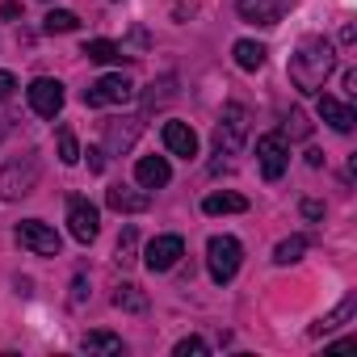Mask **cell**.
<instances>
[{
	"mask_svg": "<svg viewBox=\"0 0 357 357\" xmlns=\"http://www.w3.org/2000/svg\"><path fill=\"white\" fill-rule=\"evenodd\" d=\"M286 122H290V135H298V139H303V135H307V130H311V126H307V118H303V114H298V109H294V114H290V118H286Z\"/></svg>",
	"mask_w": 357,
	"mask_h": 357,
	"instance_id": "f1b7e54d",
	"label": "cell"
},
{
	"mask_svg": "<svg viewBox=\"0 0 357 357\" xmlns=\"http://www.w3.org/2000/svg\"><path fill=\"white\" fill-rule=\"evenodd\" d=\"M89 168H93V172L105 168V151H101V147H89Z\"/></svg>",
	"mask_w": 357,
	"mask_h": 357,
	"instance_id": "4dcf8cb0",
	"label": "cell"
},
{
	"mask_svg": "<svg viewBox=\"0 0 357 357\" xmlns=\"http://www.w3.org/2000/svg\"><path fill=\"white\" fill-rule=\"evenodd\" d=\"M80 303H84V278L72 282V307H80Z\"/></svg>",
	"mask_w": 357,
	"mask_h": 357,
	"instance_id": "1f68e13d",
	"label": "cell"
},
{
	"mask_svg": "<svg viewBox=\"0 0 357 357\" xmlns=\"http://www.w3.org/2000/svg\"><path fill=\"white\" fill-rule=\"evenodd\" d=\"M353 311H357V294H344V298H340V303L324 315V319H315L311 336H328V332H336L340 324H349V319H353Z\"/></svg>",
	"mask_w": 357,
	"mask_h": 357,
	"instance_id": "2e32d148",
	"label": "cell"
},
{
	"mask_svg": "<svg viewBox=\"0 0 357 357\" xmlns=\"http://www.w3.org/2000/svg\"><path fill=\"white\" fill-rule=\"evenodd\" d=\"M164 147L172 155H181V160H194L198 155V135L190 122H164Z\"/></svg>",
	"mask_w": 357,
	"mask_h": 357,
	"instance_id": "5bb4252c",
	"label": "cell"
},
{
	"mask_svg": "<svg viewBox=\"0 0 357 357\" xmlns=\"http://www.w3.org/2000/svg\"><path fill=\"white\" fill-rule=\"evenodd\" d=\"M135 244H139V231L135 227H122V236H118V265H130L135 261Z\"/></svg>",
	"mask_w": 357,
	"mask_h": 357,
	"instance_id": "d4e9b609",
	"label": "cell"
},
{
	"mask_svg": "<svg viewBox=\"0 0 357 357\" xmlns=\"http://www.w3.org/2000/svg\"><path fill=\"white\" fill-rule=\"evenodd\" d=\"M114 307H118V311H130V315H143V311H147V294H143L135 282H122V286L114 290Z\"/></svg>",
	"mask_w": 357,
	"mask_h": 357,
	"instance_id": "44dd1931",
	"label": "cell"
},
{
	"mask_svg": "<svg viewBox=\"0 0 357 357\" xmlns=\"http://www.w3.org/2000/svg\"><path fill=\"white\" fill-rule=\"evenodd\" d=\"M80 55H89L93 63H122V59H130L118 43H109V38H93V43H84V51Z\"/></svg>",
	"mask_w": 357,
	"mask_h": 357,
	"instance_id": "d6986e66",
	"label": "cell"
},
{
	"mask_svg": "<svg viewBox=\"0 0 357 357\" xmlns=\"http://www.w3.org/2000/svg\"><path fill=\"white\" fill-rule=\"evenodd\" d=\"M105 206L118 211V215H143L151 206V190H143V185H109Z\"/></svg>",
	"mask_w": 357,
	"mask_h": 357,
	"instance_id": "7c38bea8",
	"label": "cell"
},
{
	"mask_svg": "<svg viewBox=\"0 0 357 357\" xmlns=\"http://www.w3.org/2000/svg\"><path fill=\"white\" fill-rule=\"evenodd\" d=\"M202 211H206V215H244V211H248V198H244V194H211V198L202 202Z\"/></svg>",
	"mask_w": 357,
	"mask_h": 357,
	"instance_id": "ffe728a7",
	"label": "cell"
},
{
	"mask_svg": "<svg viewBox=\"0 0 357 357\" xmlns=\"http://www.w3.org/2000/svg\"><path fill=\"white\" fill-rule=\"evenodd\" d=\"M332 68H336V47L324 34H307L294 47V55H290V84L311 97V93L324 89V80L332 76Z\"/></svg>",
	"mask_w": 357,
	"mask_h": 357,
	"instance_id": "6da1fadb",
	"label": "cell"
},
{
	"mask_svg": "<svg viewBox=\"0 0 357 357\" xmlns=\"http://www.w3.org/2000/svg\"><path fill=\"white\" fill-rule=\"evenodd\" d=\"M319 118H324L332 130H340V135H349L353 122H357L353 105H344V101H336V97H319Z\"/></svg>",
	"mask_w": 357,
	"mask_h": 357,
	"instance_id": "9a60e30c",
	"label": "cell"
},
{
	"mask_svg": "<svg viewBox=\"0 0 357 357\" xmlns=\"http://www.w3.org/2000/svg\"><path fill=\"white\" fill-rule=\"evenodd\" d=\"M240 17L252 22V26H278L290 9H294V0H240Z\"/></svg>",
	"mask_w": 357,
	"mask_h": 357,
	"instance_id": "8fae6325",
	"label": "cell"
},
{
	"mask_svg": "<svg viewBox=\"0 0 357 357\" xmlns=\"http://www.w3.org/2000/svg\"><path fill=\"white\" fill-rule=\"evenodd\" d=\"M231 55H236V68H244V72H261L265 59H269L265 43H252V38H240V43L231 47Z\"/></svg>",
	"mask_w": 357,
	"mask_h": 357,
	"instance_id": "e0dca14e",
	"label": "cell"
},
{
	"mask_svg": "<svg viewBox=\"0 0 357 357\" xmlns=\"http://www.w3.org/2000/svg\"><path fill=\"white\" fill-rule=\"evenodd\" d=\"M181 257H185V240L181 236H155L147 244V252H143V265L151 273H168V269H176Z\"/></svg>",
	"mask_w": 357,
	"mask_h": 357,
	"instance_id": "ba28073f",
	"label": "cell"
},
{
	"mask_svg": "<svg viewBox=\"0 0 357 357\" xmlns=\"http://www.w3.org/2000/svg\"><path fill=\"white\" fill-rule=\"evenodd\" d=\"M240 261H244V244L236 236H211L206 240V269H211L215 286H227L240 273Z\"/></svg>",
	"mask_w": 357,
	"mask_h": 357,
	"instance_id": "3957f363",
	"label": "cell"
},
{
	"mask_svg": "<svg viewBox=\"0 0 357 357\" xmlns=\"http://www.w3.org/2000/svg\"><path fill=\"white\" fill-rule=\"evenodd\" d=\"M59 160H63V164H76V160H80V143H76L72 130H59Z\"/></svg>",
	"mask_w": 357,
	"mask_h": 357,
	"instance_id": "4316f807",
	"label": "cell"
},
{
	"mask_svg": "<svg viewBox=\"0 0 357 357\" xmlns=\"http://www.w3.org/2000/svg\"><path fill=\"white\" fill-rule=\"evenodd\" d=\"M244 139H248V109H244L240 101H231V105L223 109L219 126H215V151H219V155H236V151L244 147Z\"/></svg>",
	"mask_w": 357,
	"mask_h": 357,
	"instance_id": "277c9868",
	"label": "cell"
},
{
	"mask_svg": "<svg viewBox=\"0 0 357 357\" xmlns=\"http://www.w3.org/2000/svg\"><path fill=\"white\" fill-rule=\"evenodd\" d=\"M168 181H172V168H168L164 155H143V160L135 164V185H143V190H164Z\"/></svg>",
	"mask_w": 357,
	"mask_h": 357,
	"instance_id": "4fadbf2b",
	"label": "cell"
},
{
	"mask_svg": "<svg viewBox=\"0 0 357 357\" xmlns=\"http://www.w3.org/2000/svg\"><path fill=\"white\" fill-rule=\"evenodd\" d=\"M17 244L30 248L34 257H59V236H55V227H47L43 219L17 223Z\"/></svg>",
	"mask_w": 357,
	"mask_h": 357,
	"instance_id": "9c48e42d",
	"label": "cell"
},
{
	"mask_svg": "<svg viewBox=\"0 0 357 357\" xmlns=\"http://www.w3.org/2000/svg\"><path fill=\"white\" fill-rule=\"evenodd\" d=\"M26 97H30V109H34L38 118H55V114L63 109V84L51 80V76H38V80L26 89Z\"/></svg>",
	"mask_w": 357,
	"mask_h": 357,
	"instance_id": "30bf717a",
	"label": "cell"
},
{
	"mask_svg": "<svg viewBox=\"0 0 357 357\" xmlns=\"http://www.w3.org/2000/svg\"><path fill=\"white\" fill-rule=\"evenodd\" d=\"M303 215H307V219H319V215H324V202H303Z\"/></svg>",
	"mask_w": 357,
	"mask_h": 357,
	"instance_id": "d6a6232c",
	"label": "cell"
},
{
	"mask_svg": "<svg viewBox=\"0 0 357 357\" xmlns=\"http://www.w3.org/2000/svg\"><path fill=\"white\" fill-rule=\"evenodd\" d=\"M257 160H261V172H265V181H278V176L290 168V143L282 130H269L257 139Z\"/></svg>",
	"mask_w": 357,
	"mask_h": 357,
	"instance_id": "8992f818",
	"label": "cell"
},
{
	"mask_svg": "<svg viewBox=\"0 0 357 357\" xmlns=\"http://www.w3.org/2000/svg\"><path fill=\"white\" fill-rule=\"evenodd\" d=\"M130 97H135V80L122 76V72H109V76H101V80H93L84 89V105H93V109H101V105H126Z\"/></svg>",
	"mask_w": 357,
	"mask_h": 357,
	"instance_id": "5b68a950",
	"label": "cell"
},
{
	"mask_svg": "<svg viewBox=\"0 0 357 357\" xmlns=\"http://www.w3.org/2000/svg\"><path fill=\"white\" fill-rule=\"evenodd\" d=\"M303 252H307V236H290L273 248V265H294V261H303Z\"/></svg>",
	"mask_w": 357,
	"mask_h": 357,
	"instance_id": "cb8c5ba5",
	"label": "cell"
},
{
	"mask_svg": "<svg viewBox=\"0 0 357 357\" xmlns=\"http://www.w3.org/2000/svg\"><path fill=\"white\" fill-rule=\"evenodd\" d=\"M176 357H206L211 353V344L202 340V336H185V340H176V349H172Z\"/></svg>",
	"mask_w": 357,
	"mask_h": 357,
	"instance_id": "484cf974",
	"label": "cell"
},
{
	"mask_svg": "<svg viewBox=\"0 0 357 357\" xmlns=\"http://www.w3.org/2000/svg\"><path fill=\"white\" fill-rule=\"evenodd\" d=\"M43 30H47V34H72V30H80V17H76L72 9H51V13L43 17Z\"/></svg>",
	"mask_w": 357,
	"mask_h": 357,
	"instance_id": "603a6c76",
	"label": "cell"
},
{
	"mask_svg": "<svg viewBox=\"0 0 357 357\" xmlns=\"http://www.w3.org/2000/svg\"><path fill=\"white\" fill-rule=\"evenodd\" d=\"M38 176H43V160H38V151H26V155L5 160V168H0V198H5V202H17V198L34 194Z\"/></svg>",
	"mask_w": 357,
	"mask_h": 357,
	"instance_id": "7a4b0ae2",
	"label": "cell"
},
{
	"mask_svg": "<svg viewBox=\"0 0 357 357\" xmlns=\"http://www.w3.org/2000/svg\"><path fill=\"white\" fill-rule=\"evenodd\" d=\"M80 349L84 353H109V357H118L122 353V336H114V332H89L80 340Z\"/></svg>",
	"mask_w": 357,
	"mask_h": 357,
	"instance_id": "7402d4cb",
	"label": "cell"
},
{
	"mask_svg": "<svg viewBox=\"0 0 357 357\" xmlns=\"http://www.w3.org/2000/svg\"><path fill=\"white\" fill-rule=\"evenodd\" d=\"M0 17H5V22L22 17V5H17V0H5V5H0Z\"/></svg>",
	"mask_w": 357,
	"mask_h": 357,
	"instance_id": "f546056e",
	"label": "cell"
},
{
	"mask_svg": "<svg viewBox=\"0 0 357 357\" xmlns=\"http://www.w3.org/2000/svg\"><path fill=\"white\" fill-rule=\"evenodd\" d=\"M13 89H17V76H13V72H0V101H9Z\"/></svg>",
	"mask_w": 357,
	"mask_h": 357,
	"instance_id": "83f0119b",
	"label": "cell"
},
{
	"mask_svg": "<svg viewBox=\"0 0 357 357\" xmlns=\"http://www.w3.org/2000/svg\"><path fill=\"white\" fill-rule=\"evenodd\" d=\"M68 231L76 244H93L101 231V215L89 198H68Z\"/></svg>",
	"mask_w": 357,
	"mask_h": 357,
	"instance_id": "52a82bcc",
	"label": "cell"
},
{
	"mask_svg": "<svg viewBox=\"0 0 357 357\" xmlns=\"http://www.w3.org/2000/svg\"><path fill=\"white\" fill-rule=\"evenodd\" d=\"M139 118H126V126L122 122H109V130H105V147L101 151H126L130 143H135V135H139Z\"/></svg>",
	"mask_w": 357,
	"mask_h": 357,
	"instance_id": "ac0fdd59",
	"label": "cell"
}]
</instances>
